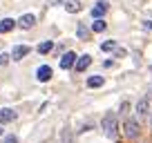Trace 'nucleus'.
<instances>
[{
    "mask_svg": "<svg viewBox=\"0 0 152 143\" xmlns=\"http://www.w3.org/2000/svg\"><path fill=\"white\" fill-rule=\"evenodd\" d=\"M119 114H116V112H105L103 114V119H101V130H103V134L107 139H116L119 136Z\"/></svg>",
    "mask_w": 152,
    "mask_h": 143,
    "instance_id": "f257e3e1",
    "label": "nucleus"
},
{
    "mask_svg": "<svg viewBox=\"0 0 152 143\" xmlns=\"http://www.w3.org/2000/svg\"><path fill=\"white\" fill-rule=\"evenodd\" d=\"M121 128H123V134L128 139H139V134H141V125H139L137 116H125Z\"/></svg>",
    "mask_w": 152,
    "mask_h": 143,
    "instance_id": "f03ea898",
    "label": "nucleus"
},
{
    "mask_svg": "<svg viewBox=\"0 0 152 143\" xmlns=\"http://www.w3.org/2000/svg\"><path fill=\"white\" fill-rule=\"evenodd\" d=\"M134 112H137V119H148L150 116V96H143L139 98V103L134 105Z\"/></svg>",
    "mask_w": 152,
    "mask_h": 143,
    "instance_id": "7ed1b4c3",
    "label": "nucleus"
},
{
    "mask_svg": "<svg viewBox=\"0 0 152 143\" xmlns=\"http://www.w3.org/2000/svg\"><path fill=\"white\" fill-rule=\"evenodd\" d=\"M29 52H31L29 45H14V49L9 52V56H11V61H14V63H18V61H23Z\"/></svg>",
    "mask_w": 152,
    "mask_h": 143,
    "instance_id": "20e7f679",
    "label": "nucleus"
},
{
    "mask_svg": "<svg viewBox=\"0 0 152 143\" xmlns=\"http://www.w3.org/2000/svg\"><path fill=\"white\" fill-rule=\"evenodd\" d=\"M76 58H78L76 52H65L61 56V69H72V67L76 65Z\"/></svg>",
    "mask_w": 152,
    "mask_h": 143,
    "instance_id": "39448f33",
    "label": "nucleus"
},
{
    "mask_svg": "<svg viewBox=\"0 0 152 143\" xmlns=\"http://www.w3.org/2000/svg\"><path fill=\"white\" fill-rule=\"evenodd\" d=\"M52 74H54V69H52L49 65H40V67L36 69V81H38V83H47L49 78H52Z\"/></svg>",
    "mask_w": 152,
    "mask_h": 143,
    "instance_id": "423d86ee",
    "label": "nucleus"
},
{
    "mask_svg": "<svg viewBox=\"0 0 152 143\" xmlns=\"http://www.w3.org/2000/svg\"><path fill=\"white\" fill-rule=\"evenodd\" d=\"M16 23H18L20 29H31L34 25H36V16H34V14H23Z\"/></svg>",
    "mask_w": 152,
    "mask_h": 143,
    "instance_id": "0eeeda50",
    "label": "nucleus"
},
{
    "mask_svg": "<svg viewBox=\"0 0 152 143\" xmlns=\"http://www.w3.org/2000/svg\"><path fill=\"white\" fill-rule=\"evenodd\" d=\"M18 119V112L11 110V107H2L0 110V123H11V121Z\"/></svg>",
    "mask_w": 152,
    "mask_h": 143,
    "instance_id": "6e6552de",
    "label": "nucleus"
},
{
    "mask_svg": "<svg viewBox=\"0 0 152 143\" xmlns=\"http://www.w3.org/2000/svg\"><path fill=\"white\" fill-rule=\"evenodd\" d=\"M107 2H105V0H99V2H96L94 7H92V18L94 20H99V18H103V14L105 11H107Z\"/></svg>",
    "mask_w": 152,
    "mask_h": 143,
    "instance_id": "1a4fd4ad",
    "label": "nucleus"
},
{
    "mask_svg": "<svg viewBox=\"0 0 152 143\" xmlns=\"http://www.w3.org/2000/svg\"><path fill=\"white\" fill-rule=\"evenodd\" d=\"M90 65H92V56H90V54H83V56H78V58H76L74 69H76V72H85Z\"/></svg>",
    "mask_w": 152,
    "mask_h": 143,
    "instance_id": "9d476101",
    "label": "nucleus"
},
{
    "mask_svg": "<svg viewBox=\"0 0 152 143\" xmlns=\"http://www.w3.org/2000/svg\"><path fill=\"white\" fill-rule=\"evenodd\" d=\"M58 143H74V132H72V128H63L61 134H58Z\"/></svg>",
    "mask_w": 152,
    "mask_h": 143,
    "instance_id": "9b49d317",
    "label": "nucleus"
},
{
    "mask_svg": "<svg viewBox=\"0 0 152 143\" xmlns=\"http://www.w3.org/2000/svg\"><path fill=\"white\" fill-rule=\"evenodd\" d=\"M16 25H18V23H16L14 18H2V20H0V34H9Z\"/></svg>",
    "mask_w": 152,
    "mask_h": 143,
    "instance_id": "f8f14e48",
    "label": "nucleus"
},
{
    "mask_svg": "<svg viewBox=\"0 0 152 143\" xmlns=\"http://www.w3.org/2000/svg\"><path fill=\"white\" fill-rule=\"evenodd\" d=\"M54 47H56V45H54L52 40H43V43H40V45L36 47V52H38V54H43V56H45V54L54 52Z\"/></svg>",
    "mask_w": 152,
    "mask_h": 143,
    "instance_id": "ddd939ff",
    "label": "nucleus"
},
{
    "mask_svg": "<svg viewBox=\"0 0 152 143\" xmlns=\"http://www.w3.org/2000/svg\"><path fill=\"white\" fill-rule=\"evenodd\" d=\"M65 11L67 14H78V11H81V0H67L65 2Z\"/></svg>",
    "mask_w": 152,
    "mask_h": 143,
    "instance_id": "4468645a",
    "label": "nucleus"
},
{
    "mask_svg": "<svg viewBox=\"0 0 152 143\" xmlns=\"http://www.w3.org/2000/svg\"><path fill=\"white\" fill-rule=\"evenodd\" d=\"M105 29H107V23H105L103 18H99V20H94V23H92V31H96V34H103Z\"/></svg>",
    "mask_w": 152,
    "mask_h": 143,
    "instance_id": "2eb2a0df",
    "label": "nucleus"
},
{
    "mask_svg": "<svg viewBox=\"0 0 152 143\" xmlns=\"http://www.w3.org/2000/svg\"><path fill=\"white\" fill-rule=\"evenodd\" d=\"M103 83H105L103 76H90L87 78V87H92V90H94V87H103Z\"/></svg>",
    "mask_w": 152,
    "mask_h": 143,
    "instance_id": "dca6fc26",
    "label": "nucleus"
},
{
    "mask_svg": "<svg viewBox=\"0 0 152 143\" xmlns=\"http://www.w3.org/2000/svg\"><path fill=\"white\" fill-rule=\"evenodd\" d=\"M87 34H90V29H87L83 23H78V27H76V36H78L81 40H87Z\"/></svg>",
    "mask_w": 152,
    "mask_h": 143,
    "instance_id": "f3484780",
    "label": "nucleus"
},
{
    "mask_svg": "<svg viewBox=\"0 0 152 143\" xmlns=\"http://www.w3.org/2000/svg\"><path fill=\"white\" fill-rule=\"evenodd\" d=\"M116 47H119L116 40H105V43H101V49H103V52H114Z\"/></svg>",
    "mask_w": 152,
    "mask_h": 143,
    "instance_id": "a211bd4d",
    "label": "nucleus"
},
{
    "mask_svg": "<svg viewBox=\"0 0 152 143\" xmlns=\"http://www.w3.org/2000/svg\"><path fill=\"white\" fill-rule=\"evenodd\" d=\"M2 143H20V139L16 136V134H5V136H2Z\"/></svg>",
    "mask_w": 152,
    "mask_h": 143,
    "instance_id": "6ab92c4d",
    "label": "nucleus"
},
{
    "mask_svg": "<svg viewBox=\"0 0 152 143\" xmlns=\"http://www.w3.org/2000/svg\"><path fill=\"white\" fill-rule=\"evenodd\" d=\"M128 110H130V103H128V101H123V103H121V105H119V112H116V114H121V116H125V114H128Z\"/></svg>",
    "mask_w": 152,
    "mask_h": 143,
    "instance_id": "aec40b11",
    "label": "nucleus"
},
{
    "mask_svg": "<svg viewBox=\"0 0 152 143\" xmlns=\"http://www.w3.org/2000/svg\"><path fill=\"white\" fill-rule=\"evenodd\" d=\"M9 61H11V56L7 52H2L0 54V67H5V65H9Z\"/></svg>",
    "mask_w": 152,
    "mask_h": 143,
    "instance_id": "412c9836",
    "label": "nucleus"
},
{
    "mask_svg": "<svg viewBox=\"0 0 152 143\" xmlns=\"http://www.w3.org/2000/svg\"><path fill=\"white\" fill-rule=\"evenodd\" d=\"M112 54H114V56H116V58H123V56H125V54H128V52H125L123 47H116V49H114Z\"/></svg>",
    "mask_w": 152,
    "mask_h": 143,
    "instance_id": "4be33fe9",
    "label": "nucleus"
},
{
    "mask_svg": "<svg viewBox=\"0 0 152 143\" xmlns=\"http://www.w3.org/2000/svg\"><path fill=\"white\" fill-rule=\"evenodd\" d=\"M67 0H49V5H65Z\"/></svg>",
    "mask_w": 152,
    "mask_h": 143,
    "instance_id": "5701e85b",
    "label": "nucleus"
},
{
    "mask_svg": "<svg viewBox=\"0 0 152 143\" xmlns=\"http://www.w3.org/2000/svg\"><path fill=\"white\" fill-rule=\"evenodd\" d=\"M143 29H152V20H143Z\"/></svg>",
    "mask_w": 152,
    "mask_h": 143,
    "instance_id": "b1692460",
    "label": "nucleus"
},
{
    "mask_svg": "<svg viewBox=\"0 0 152 143\" xmlns=\"http://www.w3.org/2000/svg\"><path fill=\"white\" fill-rule=\"evenodd\" d=\"M2 136H5V130H2V128H0V139H2Z\"/></svg>",
    "mask_w": 152,
    "mask_h": 143,
    "instance_id": "393cba45",
    "label": "nucleus"
}]
</instances>
